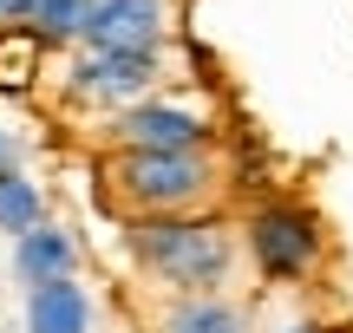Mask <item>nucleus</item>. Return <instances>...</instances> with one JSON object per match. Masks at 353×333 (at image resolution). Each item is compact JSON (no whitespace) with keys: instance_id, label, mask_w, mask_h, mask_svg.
Listing matches in <instances>:
<instances>
[{"instance_id":"4468645a","label":"nucleus","mask_w":353,"mask_h":333,"mask_svg":"<svg viewBox=\"0 0 353 333\" xmlns=\"http://www.w3.org/2000/svg\"><path fill=\"white\" fill-rule=\"evenodd\" d=\"M13 20H33V0H0V26H13Z\"/></svg>"},{"instance_id":"7ed1b4c3","label":"nucleus","mask_w":353,"mask_h":333,"mask_svg":"<svg viewBox=\"0 0 353 333\" xmlns=\"http://www.w3.org/2000/svg\"><path fill=\"white\" fill-rule=\"evenodd\" d=\"M242 242H249L255 268H262L268 281H301V275L321 261L327 235H321L314 209H301V203H262L249 216V229H242Z\"/></svg>"},{"instance_id":"f03ea898","label":"nucleus","mask_w":353,"mask_h":333,"mask_svg":"<svg viewBox=\"0 0 353 333\" xmlns=\"http://www.w3.org/2000/svg\"><path fill=\"white\" fill-rule=\"evenodd\" d=\"M223 170L210 151H118L112 157V190L125 209L144 216H196L216 196Z\"/></svg>"},{"instance_id":"9b49d317","label":"nucleus","mask_w":353,"mask_h":333,"mask_svg":"<svg viewBox=\"0 0 353 333\" xmlns=\"http://www.w3.org/2000/svg\"><path fill=\"white\" fill-rule=\"evenodd\" d=\"M85 13L92 0H33V39H79L85 33Z\"/></svg>"},{"instance_id":"20e7f679","label":"nucleus","mask_w":353,"mask_h":333,"mask_svg":"<svg viewBox=\"0 0 353 333\" xmlns=\"http://www.w3.org/2000/svg\"><path fill=\"white\" fill-rule=\"evenodd\" d=\"M157 78H164V59H151V52H79L65 65V98L118 118L131 105L157 98Z\"/></svg>"},{"instance_id":"1a4fd4ad","label":"nucleus","mask_w":353,"mask_h":333,"mask_svg":"<svg viewBox=\"0 0 353 333\" xmlns=\"http://www.w3.org/2000/svg\"><path fill=\"white\" fill-rule=\"evenodd\" d=\"M157 333H249V314L229 294H176L157 314Z\"/></svg>"},{"instance_id":"f257e3e1","label":"nucleus","mask_w":353,"mask_h":333,"mask_svg":"<svg viewBox=\"0 0 353 333\" xmlns=\"http://www.w3.org/2000/svg\"><path fill=\"white\" fill-rule=\"evenodd\" d=\"M131 255L176 294H216L236 268V235L210 216H144L131 222Z\"/></svg>"},{"instance_id":"9d476101","label":"nucleus","mask_w":353,"mask_h":333,"mask_svg":"<svg viewBox=\"0 0 353 333\" xmlns=\"http://www.w3.org/2000/svg\"><path fill=\"white\" fill-rule=\"evenodd\" d=\"M39 222H46V190H39L26 170H0V235L20 242V235L39 229Z\"/></svg>"},{"instance_id":"f8f14e48","label":"nucleus","mask_w":353,"mask_h":333,"mask_svg":"<svg viewBox=\"0 0 353 333\" xmlns=\"http://www.w3.org/2000/svg\"><path fill=\"white\" fill-rule=\"evenodd\" d=\"M33 72V39H7L0 46V85H26Z\"/></svg>"},{"instance_id":"ddd939ff","label":"nucleus","mask_w":353,"mask_h":333,"mask_svg":"<svg viewBox=\"0 0 353 333\" xmlns=\"http://www.w3.org/2000/svg\"><path fill=\"white\" fill-rule=\"evenodd\" d=\"M0 170H20V131L0 125Z\"/></svg>"},{"instance_id":"39448f33","label":"nucleus","mask_w":353,"mask_h":333,"mask_svg":"<svg viewBox=\"0 0 353 333\" xmlns=\"http://www.w3.org/2000/svg\"><path fill=\"white\" fill-rule=\"evenodd\" d=\"M112 144L118 151H210L216 144V118L203 111L196 98L157 92V98H144V105H131V111L112 118Z\"/></svg>"},{"instance_id":"0eeeda50","label":"nucleus","mask_w":353,"mask_h":333,"mask_svg":"<svg viewBox=\"0 0 353 333\" xmlns=\"http://www.w3.org/2000/svg\"><path fill=\"white\" fill-rule=\"evenodd\" d=\"M20 327L26 333H99V301H92V288L79 281V275H72V281L26 288Z\"/></svg>"},{"instance_id":"2eb2a0df","label":"nucleus","mask_w":353,"mask_h":333,"mask_svg":"<svg viewBox=\"0 0 353 333\" xmlns=\"http://www.w3.org/2000/svg\"><path fill=\"white\" fill-rule=\"evenodd\" d=\"M281 333H327V327H307V321H294V327H281Z\"/></svg>"},{"instance_id":"6e6552de","label":"nucleus","mask_w":353,"mask_h":333,"mask_svg":"<svg viewBox=\"0 0 353 333\" xmlns=\"http://www.w3.org/2000/svg\"><path fill=\"white\" fill-rule=\"evenodd\" d=\"M79 275V235L65 222H39L13 242V281L20 288H46V281H72Z\"/></svg>"},{"instance_id":"423d86ee","label":"nucleus","mask_w":353,"mask_h":333,"mask_svg":"<svg viewBox=\"0 0 353 333\" xmlns=\"http://www.w3.org/2000/svg\"><path fill=\"white\" fill-rule=\"evenodd\" d=\"M164 39H170V0H92L79 46L85 52H151V59H164Z\"/></svg>"}]
</instances>
